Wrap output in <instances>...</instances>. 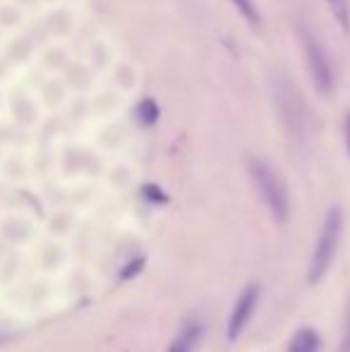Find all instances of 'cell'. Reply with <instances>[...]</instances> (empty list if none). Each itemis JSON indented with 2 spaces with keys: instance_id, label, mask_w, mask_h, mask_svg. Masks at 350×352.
Wrapping results in <instances>:
<instances>
[{
  "instance_id": "1",
  "label": "cell",
  "mask_w": 350,
  "mask_h": 352,
  "mask_svg": "<svg viewBox=\"0 0 350 352\" xmlns=\"http://www.w3.org/2000/svg\"><path fill=\"white\" fill-rule=\"evenodd\" d=\"M248 168H250V177H252L254 187H257L259 197H262L266 209H269L271 218L276 223H285L290 216V199L281 175L269 163L262 161V158H250Z\"/></svg>"
},
{
  "instance_id": "2",
  "label": "cell",
  "mask_w": 350,
  "mask_h": 352,
  "mask_svg": "<svg viewBox=\"0 0 350 352\" xmlns=\"http://www.w3.org/2000/svg\"><path fill=\"white\" fill-rule=\"evenodd\" d=\"M341 232H343V209L341 206H331L322 223L319 240L312 252V261H309V271H307L309 283H319L329 274V269H331V264H333V256H336V252H338Z\"/></svg>"
},
{
  "instance_id": "3",
  "label": "cell",
  "mask_w": 350,
  "mask_h": 352,
  "mask_svg": "<svg viewBox=\"0 0 350 352\" xmlns=\"http://www.w3.org/2000/svg\"><path fill=\"white\" fill-rule=\"evenodd\" d=\"M300 41H303V53L305 63H307V72L312 79V87L319 96H329L336 87V70L331 65V58H329L327 48L322 46L314 34H309L307 29H300Z\"/></svg>"
},
{
  "instance_id": "4",
  "label": "cell",
  "mask_w": 350,
  "mask_h": 352,
  "mask_svg": "<svg viewBox=\"0 0 350 352\" xmlns=\"http://www.w3.org/2000/svg\"><path fill=\"white\" fill-rule=\"evenodd\" d=\"M257 300H259V287L257 285H248L243 292H240L238 302H235L233 311H230V319H228V340L240 338V333L245 331V326L250 324L254 314V307H257Z\"/></svg>"
},
{
  "instance_id": "5",
  "label": "cell",
  "mask_w": 350,
  "mask_h": 352,
  "mask_svg": "<svg viewBox=\"0 0 350 352\" xmlns=\"http://www.w3.org/2000/svg\"><path fill=\"white\" fill-rule=\"evenodd\" d=\"M201 336H204V326L199 321H190L180 329V333L173 338L168 352H195V348L199 345Z\"/></svg>"
},
{
  "instance_id": "6",
  "label": "cell",
  "mask_w": 350,
  "mask_h": 352,
  "mask_svg": "<svg viewBox=\"0 0 350 352\" xmlns=\"http://www.w3.org/2000/svg\"><path fill=\"white\" fill-rule=\"evenodd\" d=\"M322 348V340H319V333L314 329H300L295 331L293 340L288 345V352H319Z\"/></svg>"
},
{
  "instance_id": "7",
  "label": "cell",
  "mask_w": 350,
  "mask_h": 352,
  "mask_svg": "<svg viewBox=\"0 0 350 352\" xmlns=\"http://www.w3.org/2000/svg\"><path fill=\"white\" fill-rule=\"evenodd\" d=\"M159 118H161V111H159V106H156L154 98L151 96L142 98L140 106H137V120H140V125L151 127L159 122Z\"/></svg>"
},
{
  "instance_id": "8",
  "label": "cell",
  "mask_w": 350,
  "mask_h": 352,
  "mask_svg": "<svg viewBox=\"0 0 350 352\" xmlns=\"http://www.w3.org/2000/svg\"><path fill=\"white\" fill-rule=\"evenodd\" d=\"M230 3H233V8L238 10L240 14H243L245 22H248L250 27L259 29V24H262V14H259L257 3H254V0H230Z\"/></svg>"
},
{
  "instance_id": "9",
  "label": "cell",
  "mask_w": 350,
  "mask_h": 352,
  "mask_svg": "<svg viewBox=\"0 0 350 352\" xmlns=\"http://www.w3.org/2000/svg\"><path fill=\"white\" fill-rule=\"evenodd\" d=\"M329 10H331L333 19L338 22L343 34H350V3L348 0H327Z\"/></svg>"
},
{
  "instance_id": "10",
  "label": "cell",
  "mask_w": 350,
  "mask_h": 352,
  "mask_svg": "<svg viewBox=\"0 0 350 352\" xmlns=\"http://www.w3.org/2000/svg\"><path fill=\"white\" fill-rule=\"evenodd\" d=\"M144 261H146L144 256H137V259H132V264L127 266V269L120 274V280H130L132 276H137V274H140V271L144 269Z\"/></svg>"
},
{
  "instance_id": "11",
  "label": "cell",
  "mask_w": 350,
  "mask_h": 352,
  "mask_svg": "<svg viewBox=\"0 0 350 352\" xmlns=\"http://www.w3.org/2000/svg\"><path fill=\"white\" fill-rule=\"evenodd\" d=\"M343 130H346V146H348V156H350V113L346 116V125H343Z\"/></svg>"
},
{
  "instance_id": "12",
  "label": "cell",
  "mask_w": 350,
  "mask_h": 352,
  "mask_svg": "<svg viewBox=\"0 0 350 352\" xmlns=\"http://www.w3.org/2000/svg\"><path fill=\"white\" fill-rule=\"evenodd\" d=\"M338 352H350V336L343 340V345H341V350H338Z\"/></svg>"
}]
</instances>
